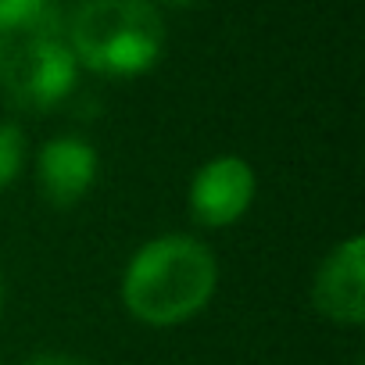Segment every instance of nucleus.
Returning <instances> with one entry per match:
<instances>
[{"label": "nucleus", "mask_w": 365, "mask_h": 365, "mask_svg": "<svg viewBox=\"0 0 365 365\" xmlns=\"http://www.w3.org/2000/svg\"><path fill=\"white\" fill-rule=\"evenodd\" d=\"M219 265L208 244L194 237H158L143 244L122 276V301L147 326H179L215 294Z\"/></svg>", "instance_id": "obj_1"}, {"label": "nucleus", "mask_w": 365, "mask_h": 365, "mask_svg": "<svg viewBox=\"0 0 365 365\" xmlns=\"http://www.w3.org/2000/svg\"><path fill=\"white\" fill-rule=\"evenodd\" d=\"M65 43L101 76H143L165 51V22L150 0H83Z\"/></svg>", "instance_id": "obj_2"}, {"label": "nucleus", "mask_w": 365, "mask_h": 365, "mask_svg": "<svg viewBox=\"0 0 365 365\" xmlns=\"http://www.w3.org/2000/svg\"><path fill=\"white\" fill-rule=\"evenodd\" d=\"M76 86V58L58 33L54 11L0 26V90L19 108L47 111Z\"/></svg>", "instance_id": "obj_3"}, {"label": "nucleus", "mask_w": 365, "mask_h": 365, "mask_svg": "<svg viewBox=\"0 0 365 365\" xmlns=\"http://www.w3.org/2000/svg\"><path fill=\"white\" fill-rule=\"evenodd\" d=\"M251 201H255V168L237 154L212 158L208 165L197 168L190 182V215L205 230L233 226L237 219H244Z\"/></svg>", "instance_id": "obj_4"}, {"label": "nucleus", "mask_w": 365, "mask_h": 365, "mask_svg": "<svg viewBox=\"0 0 365 365\" xmlns=\"http://www.w3.org/2000/svg\"><path fill=\"white\" fill-rule=\"evenodd\" d=\"M312 304L322 319L336 326L365 322V244L361 237H347L336 244L312 283Z\"/></svg>", "instance_id": "obj_5"}, {"label": "nucleus", "mask_w": 365, "mask_h": 365, "mask_svg": "<svg viewBox=\"0 0 365 365\" xmlns=\"http://www.w3.org/2000/svg\"><path fill=\"white\" fill-rule=\"evenodd\" d=\"M97 182V150L79 136L43 143L36 158V187L51 208H76Z\"/></svg>", "instance_id": "obj_6"}, {"label": "nucleus", "mask_w": 365, "mask_h": 365, "mask_svg": "<svg viewBox=\"0 0 365 365\" xmlns=\"http://www.w3.org/2000/svg\"><path fill=\"white\" fill-rule=\"evenodd\" d=\"M22 154H26V140L22 129L15 122H0V190H8L19 168H22Z\"/></svg>", "instance_id": "obj_7"}, {"label": "nucleus", "mask_w": 365, "mask_h": 365, "mask_svg": "<svg viewBox=\"0 0 365 365\" xmlns=\"http://www.w3.org/2000/svg\"><path fill=\"white\" fill-rule=\"evenodd\" d=\"M51 11V0H0V26L4 22H29Z\"/></svg>", "instance_id": "obj_8"}, {"label": "nucleus", "mask_w": 365, "mask_h": 365, "mask_svg": "<svg viewBox=\"0 0 365 365\" xmlns=\"http://www.w3.org/2000/svg\"><path fill=\"white\" fill-rule=\"evenodd\" d=\"M29 365H90V361H83V358H76V354H36V358H29Z\"/></svg>", "instance_id": "obj_9"}, {"label": "nucleus", "mask_w": 365, "mask_h": 365, "mask_svg": "<svg viewBox=\"0 0 365 365\" xmlns=\"http://www.w3.org/2000/svg\"><path fill=\"white\" fill-rule=\"evenodd\" d=\"M165 4H172V8H190V4H197V0H165Z\"/></svg>", "instance_id": "obj_10"}, {"label": "nucleus", "mask_w": 365, "mask_h": 365, "mask_svg": "<svg viewBox=\"0 0 365 365\" xmlns=\"http://www.w3.org/2000/svg\"><path fill=\"white\" fill-rule=\"evenodd\" d=\"M0 304H4V279H0Z\"/></svg>", "instance_id": "obj_11"}]
</instances>
